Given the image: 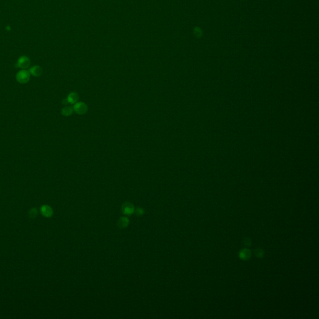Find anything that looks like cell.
Segmentation results:
<instances>
[{
	"label": "cell",
	"mask_w": 319,
	"mask_h": 319,
	"mask_svg": "<svg viewBox=\"0 0 319 319\" xmlns=\"http://www.w3.org/2000/svg\"><path fill=\"white\" fill-rule=\"evenodd\" d=\"M134 212L135 213V214L137 215V216H142L144 214V210L142 208H138L137 209H135Z\"/></svg>",
	"instance_id": "cell-12"
},
{
	"label": "cell",
	"mask_w": 319,
	"mask_h": 319,
	"mask_svg": "<svg viewBox=\"0 0 319 319\" xmlns=\"http://www.w3.org/2000/svg\"><path fill=\"white\" fill-rule=\"evenodd\" d=\"M73 111H74V108H72L71 107H69V106L64 107L61 111V114L64 116L68 117V116H69L72 114Z\"/></svg>",
	"instance_id": "cell-10"
},
{
	"label": "cell",
	"mask_w": 319,
	"mask_h": 319,
	"mask_svg": "<svg viewBox=\"0 0 319 319\" xmlns=\"http://www.w3.org/2000/svg\"><path fill=\"white\" fill-rule=\"evenodd\" d=\"M244 244L246 245H251V241L249 239H244Z\"/></svg>",
	"instance_id": "cell-14"
},
{
	"label": "cell",
	"mask_w": 319,
	"mask_h": 319,
	"mask_svg": "<svg viewBox=\"0 0 319 319\" xmlns=\"http://www.w3.org/2000/svg\"><path fill=\"white\" fill-rule=\"evenodd\" d=\"M29 72L33 76L38 77L42 75L43 70L42 68L39 66H34L29 69Z\"/></svg>",
	"instance_id": "cell-5"
},
{
	"label": "cell",
	"mask_w": 319,
	"mask_h": 319,
	"mask_svg": "<svg viewBox=\"0 0 319 319\" xmlns=\"http://www.w3.org/2000/svg\"><path fill=\"white\" fill-rule=\"evenodd\" d=\"M128 224H129V220L127 217H122L119 220L118 223H117V225L120 228L123 229V228H125L126 227H127Z\"/></svg>",
	"instance_id": "cell-8"
},
{
	"label": "cell",
	"mask_w": 319,
	"mask_h": 319,
	"mask_svg": "<svg viewBox=\"0 0 319 319\" xmlns=\"http://www.w3.org/2000/svg\"><path fill=\"white\" fill-rule=\"evenodd\" d=\"M41 212L43 216L47 217H49L50 216H52L53 214V211L52 208L47 205H44L41 207Z\"/></svg>",
	"instance_id": "cell-6"
},
{
	"label": "cell",
	"mask_w": 319,
	"mask_h": 319,
	"mask_svg": "<svg viewBox=\"0 0 319 319\" xmlns=\"http://www.w3.org/2000/svg\"><path fill=\"white\" fill-rule=\"evenodd\" d=\"M256 253V255L258 257H261L263 256V252L261 249H257L255 252Z\"/></svg>",
	"instance_id": "cell-13"
},
{
	"label": "cell",
	"mask_w": 319,
	"mask_h": 319,
	"mask_svg": "<svg viewBox=\"0 0 319 319\" xmlns=\"http://www.w3.org/2000/svg\"><path fill=\"white\" fill-rule=\"evenodd\" d=\"M38 214V211L37 210H36V209H31L30 212H29V216H30V217H31V218H34V217L37 216Z\"/></svg>",
	"instance_id": "cell-11"
},
{
	"label": "cell",
	"mask_w": 319,
	"mask_h": 319,
	"mask_svg": "<svg viewBox=\"0 0 319 319\" xmlns=\"http://www.w3.org/2000/svg\"><path fill=\"white\" fill-rule=\"evenodd\" d=\"M73 108L74 111L79 114H84L88 111V107L83 102H77Z\"/></svg>",
	"instance_id": "cell-4"
},
{
	"label": "cell",
	"mask_w": 319,
	"mask_h": 319,
	"mask_svg": "<svg viewBox=\"0 0 319 319\" xmlns=\"http://www.w3.org/2000/svg\"><path fill=\"white\" fill-rule=\"evenodd\" d=\"M31 74L29 70L26 69H22L18 72L16 75V79L19 84H27L30 80Z\"/></svg>",
	"instance_id": "cell-1"
},
{
	"label": "cell",
	"mask_w": 319,
	"mask_h": 319,
	"mask_svg": "<svg viewBox=\"0 0 319 319\" xmlns=\"http://www.w3.org/2000/svg\"><path fill=\"white\" fill-rule=\"evenodd\" d=\"M134 206L130 202H125L122 206V211L125 215H131L134 213Z\"/></svg>",
	"instance_id": "cell-3"
},
{
	"label": "cell",
	"mask_w": 319,
	"mask_h": 319,
	"mask_svg": "<svg viewBox=\"0 0 319 319\" xmlns=\"http://www.w3.org/2000/svg\"><path fill=\"white\" fill-rule=\"evenodd\" d=\"M251 256V252L248 249H243L239 253V257L243 260H247L250 258Z\"/></svg>",
	"instance_id": "cell-9"
},
{
	"label": "cell",
	"mask_w": 319,
	"mask_h": 319,
	"mask_svg": "<svg viewBox=\"0 0 319 319\" xmlns=\"http://www.w3.org/2000/svg\"><path fill=\"white\" fill-rule=\"evenodd\" d=\"M78 100V95L76 92L70 93L67 97V102L69 104H76Z\"/></svg>",
	"instance_id": "cell-7"
},
{
	"label": "cell",
	"mask_w": 319,
	"mask_h": 319,
	"mask_svg": "<svg viewBox=\"0 0 319 319\" xmlns=\"http://www.w3.org/2000/svg\"><path fill=\"white\" fill-rule=\"evenodd\" d=\"M31 64V61L30 58L26 56H21L17 62V66L21 69H26L30 67Z\"/></svg>",
	"instance_id": "cell-2"
}]
</instances>
